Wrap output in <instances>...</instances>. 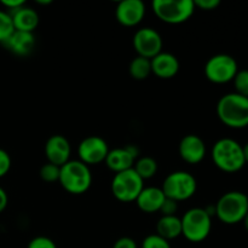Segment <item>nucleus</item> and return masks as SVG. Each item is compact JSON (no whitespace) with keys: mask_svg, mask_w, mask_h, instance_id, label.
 I'll return each instance as SVG.
<instances>
[{"mask_svg":"<svg viewBox=\"0 0 248 248\" xmlns=\"http://www.w3.org/2000/svg\"><path fill=\"white\" fill-rule=\"evenodd\" d=\"M152 6L159 19L169 24L188 21L196 9L194 0H154Z\"/></svg>","mask_w":248,"mask_h":248,"instance_id":"nucleus-6","label":"nucleus"},{"mask_svg":"<svg viewBox=\"0 0 248 248\" xmlns=\"http://www.w3.org/2000/svg\"><path fill=\"white\" fill-rule=\"evenodd\" d=\"M60 166H56V165L50 164V162H46L40 169V178L44 182H47V183L58 182V179H60Z\"/></svg>","mask_w":248,"mask_h":248,"instance_id":"nucleus-24","label":"nucleus"},{"mask_svg":"<svg viewBox=\"0 0 248 248\" xmlns=\"http://www.w3.org/2000/svg\"><path fill=\"white\" fill-rule=\"evenodd\" d=\"M181 220L182 235L194 244L205 241L212 229V217L205 208H190L184 213Z\"/></svg>","mask_w":248,"mask_h":248,"instance_id":"nucleus-5","label":"nucleus"},{"mask_svg":"<svg viewBox=\"0 0 248 248\" xmlns=\"http://www.w3.org/2000/svg\"><path fill=\"white\" fill-rule=\"evenodd\" d=\"M242 222H244L245 229H246L247 232H248V213H247V215H246V217L244 218V220H242Z\"/></svg>","mask_w":248,"mask_h":248,"instance_id":"nucleus-36","label":"nucleus"},{"mask_svg":"<svg viewBox=\"0 0 248 248\" xmlns=\"http://www.w3.org/2000/svg\"><path fill=\"white\" fill-rule=\"evenodd\" d=\"M70 143L64 136L53 135L46 140L45 143V155L47 157V162L56 165V166H63L65 162L69 161Z\"/></svg>","mask_w":248,"mask_h":248,"instance_id":"nucleus-14","label":"nucleus"},{"mask_svg":"<svg viewBox=\"0 0 248 248\" xmlns=\"http://www.w3.org/2000/svg\"><path fill=\"white\" fill-rule=\"evenodd\" d=\"M138 148L136 145H126V147L115 148L109 150L106 157V165L109 170L115 173L126 171V170L133 169L136 157L138 156Z\"/></svg>","mask_w":248,"mask_h":248,"instance_id":"nucleus-12","label":"nucleus"},{"mask_svg":"<svg viewBox=\"0 0 248 248\" xmlns=\"http://www.w3.org/2000/svg\"><path fill=\"white\" fill-rule=\"evenodd\" d=\"M211 154L216 166L228 173L240 171L246 165L242 145L232 138L218 140L213 144Z\"/></svg>","mask_w":248,"mask_h":248,"instance_id":"nucleus-2","label":"nucleus"},{"mask_svg":"<svg viewBox=\"0 0 248 248\" xmlns=\"http://www.w3.org/2000/svg\"><path fill=\"white\" fill-rule=\"evenodd\" d=\"M15 31L12 18L7 11L0 10V43L4 44Z\"/></svg>","mask_w":248,"mask_h":248,"instance_id":"nucleus-23","label":"nucleus"},{"mask_svg":"<svg viewBox=\"0 0 248 248\" xmlns=\"http://www.w3.org/2000/svg\"><path fill=\"white\" fill-rule=\"evenodd\" d=\"M177 210H178V202L166 198L161 208H160V212L162 216H176Z\"/></svg>","mask_w":248,"mask_h":248,"instance_id":"nucleus-29","label":"nucleus"},{"mask_svg":"<svg viewBox=\"0 0 248 248\" xmlns=\"http://www.w3.org/2000/svg\"><path fill=\"white\" fill-rule=\"evenodd\" d=\"M133 170L143 181H145V179L153 178L156 174L157 162L156 160L150 156H142L137 161H135Z\"/></svg>","mask_w":248,"mask_h":248,"instance_id":"nucleus-22","label":"nucleus"},{"mask_svg":"<svg viewBox=\"0 0 248 248\" xmlns=\"http://www.w3.org/2000/svg\"><path fill=\"white\" fill-rule=\"evenodd\" d=\"M142 248H171V244L157 234H152L143 240Z\"/></svg>","mask_w":248,"mask_h":248,"instance_id":"nucleus-26","label":"nucleus"},{"mask_svg":"<svg viewBox=\"0 0 248 248\" xmlns=\"http://www.w3.org/2000/svg\"><path fill=\"white\" fill-rule=\"evenodd\" d=\"M128 72L130 75L135 80H144L152 74V63L148 58L137 56L131 61L128 65Z\"/></svg>","mask_w":248,"mask_h":248,"instance_id":"nucleus-21","label":"nucleus"},{"mask_svg":"<svg viewBox=\"0 0 248 248\" xmlns=\"http://www.w3.org/2000/svg\"><path fill=\"white\" fill-rule=\"evenodd\" d=\"M215 207L220 222L228 225L237 224L248 213V196L241 191H228L220 196Z\"/></svg>","mask_w":248,"mask_h":248,"instance_id":"nucleus-4","label":"nucleus"},{"mask_svg":"<svg viewBox=\"0 0 248 248\" xmlns=\"http://www.w3.org/2000/svg\"><path fill=\"white\" fill-rule=\"evenodd\" d=\"M7 203H9V198H7L6 191L0 186V213L7 207Z\"/></svg>","mask_w":248,"mask_h":248,"instance_id":"nucleus-33","label":"nucleus"},{"mask_svg":"<svg viewBox=\"0 0 248 248\" xmlns=\"http://www.w3.org/2000/svg\"><path fill=\"white\" fill-rule=\"evenodd\" d=\"M217 115L230 128H245L248 126V97L236 92L227 93L217 103Z\"/></svg>","mask_w":248,"mask_h":248,"instance_id":"nucleus-1","label":"nucleus"},{"mask_svg":"<svg viewBox=\"0 0 248 248\" xmlns=\"http://www.w3.org/2000/svg\"><path fill=\"white\" fill-rule=\"evenodd\" d=\"M242 149H244L245 161H246V164H247V162H248V143H246L245 145H242Z\"/></svg>","mask_w":248,"mask_h":248,"instance_id":"nucleus-34","label":"nucleus"},{"mask_svg":"<svg viewBox=\"0 0 248 248\" xmlns=\"http://www.w3.org/2000/svg\"><path fill=\"white\" fill-rule=\"evenodd\" d=\"M232 82H234L235 92L236 93L248 97V69L239 70L236 75H235Z\"/></svg>","mask_w":248,"mask_h":248,"instance_id":"nucleus-25","label":"nucleus"},{"mask_svg":"<svg viewBox=\"0 0 248 248\" xmlns=\"http://www.w3.org/2000/svg\"><path fill=\"white\" fill-rule=\"evenodd\" d=\"M194 5L195 7H200L205 11H210L219 6L220 0H194Z\"/></svg>","mask_w":248,"mask_h":248,"instance_id":"nucleus-30","label":"nucleus"},{"mask_svg":"<svg viewBox=\"0 0 248 248\" xmlns=\"http://www.w3.org/2000/svg\"><path fill=\"white\" fill-rule=\"evenodd\" d=\"M133 47L138 56L152 60L162 51V38L157 31L150 27L138 29L133 35Z\"/></svg>","mask_w":248,"mask_h":248,"instance_id":"nucleus-10","label":"nucleus"},{"mask_svg":"<svg viewBox=\"0 0 248 248\" xmlns=\"http://www.w3.org/2000/svg\"><path fill=\"white\" fill-rule=\"evenodd\" d=\"M161 189L167 199L179 202L194 196L198 189V183L195 177L189 172L176 171L165 178Z\"/></svg>","mask_w":248,"mask_h":248,"instance_id":"nucleus-7","label":"nucleus"},{"mask_svg":"<svg viewBox=\"0 0 248 248\" xmlns=\"http://www.w3.org/2000/svg\"><path fill=\"white\" fill-rule=\"evenodd\" d=\"M38 4H41V5H47V4H51V2H52V0H38Z\"/></svg>","mask_w":248,"mask_h":248,"instance_id":"nucleus-35","label":"nucleus"},{"mask_svg":"<svg viewBox=\"0 0 248 248\" xmlns=\"http://www.w3.org/2000/svg\"><path fill=\"white\" fill-rule=\"evenodd\" d=\"M178 152L184 161L190 165H196L206 156L205 142L196 135H186L179 142Z\"/></svg>","mask_w":248,"mask_h":248,"instance_id":"nucleus-15","label":"nucleus"},{"mask_svg":"<svg viewBox=\"0 0 248 248\" xmlns=\"http://www.w3.org/2000/svg\"><path fill=\"white\" fill-rule=\"evenodd\" d=\"M27 248H57L55 241L50 237L46 236H36L28 244Z\"/></svg>","mask_w":248,"mask_h":248,"instance_id":"nucleus-27","label":"nucleus"},{"mask_svg":"<svg viewBox=\"0 0 248 248\" xmlns=\"http://www.w3.org/2000/svg\"><path fill=\"white\" fill-rule=\"evenodd\" d=\"M152 73L160 79H171L178 73L179 61L174 55L170 52H161L150 60Z\"/></svg>","mask_w":248,"mask_h":248,"instance_id":"nucleus-16","label":"nucleus"},{"mask_svg":"<svg viewBox=\"0 0 248 248\" xmlns=\"http://www.w3.org/2000/svg\"><path fill=\"white\" fill-rule=\"evenodd\" d=\"M113 248H138V247L135 240L131 239V237L128 236H124V237H120V239H118L115 242H114Z\"/></svg>","mask_w":248,"mask_h":248,"instance_id":"nucleus-31","label":"nucleus"},{"mask_svg":"<svg viewBox=\"0 0 248 248\" xmlns=\"http://www.w3.org/2000/svg\"><path fill=\"white\" fill-rule=\"evenodd\" d=\"M239 72V65L232 56L218 53L212 56L205 64V75L211 82L227 84L234 80Z\"/></svg>","mask_w":248,"mask_h":248,"instance_id":"nucleus-9","label":"nucleus"},{"mask_svg":"<svg viewBox=\"0 0 248 248\" xmlns=\"http://www.w3.org/2000/svg\"><path fill=\"white\" fill-rule=\"evenodd\" d=\"M166 200L164 191L157 186H147L143 188L138 198L136 199L138 208L145 213L160 212L162 203Z\"/></svg>","mask_w":248,"mask_h":248,"instance_id":"nucleus-17","label":"nucleus"},{"mask_svg":"<svg viewBox=\"0 0 248 248\" xmlns=\"http://www.w3.org/2000/svg\"><path fill=\"white\" fill-rule=\"evenodd\" d=\"M9 14L12 18L15 31L33 33L36 29V27H38L39 15L36 10L31 9V7L23 5L19 9L9 12Z\"/></svg>","mask_w":248,"mask_h":248,"instance_id":"nucleus-18","label":"nucleus"},{"mask_svg":"<svg viewBox=\"0 0 248 248\" xmlns=\"http://www.w3.org/2000/svg\"><path fill=\"white\" fill-rule=\"evenodd\" d=\"M144 188V181L133 169L115 173L111 181V193L121 202L136 201Z\"/></svg>","mask_w":248,"mask_h":248,"instance_id":"nucleus-8","label":"nucleus"},{"mask_svg":"<svg viewBox=\"0 0 248 248\" xmlns=\"http://www.w3.org/2000/svg\"><path fill=\"white\" fill-rule=\"evenodd\" d=\"M60 184L65 191L73 195L86 193L92 184L91 170L80 160H69L61 166Z\"/></svg>","mask_w":248,"mask_h":248,"instance_id":"nucleus-3","label":"nucleus"},{"mask_svg":"<svg viewBox=\"0 0 248 248\" xmlns=\"http://www.w3.org/2000/svg\"><path fill=\"white\" fill-rule=\"evenodd\" d=\"M4 45L15 55L28 56L35 46V38L33 33L15 31Z\"/></svg>","mask_w":248,"mask_h":248,"instance_id":"nucleus-19","label":"nucleus"},{"mask_svg":"<svg viewBox=\"0 0 248 248\" xmlns=\"http://www.w3.org/2000/svg\"><path fill=\"white\" fill-rule=\"evenodd\" d=\"M11 169V157L6 150L0 148V178L7 174Z\"/></svg>","mask_w":248,"mask_h":248,"instance_id":"nucleus-28","label":"nucleus"},{"mask_svg":"<svg viewBox=\"0 0 248 248\" xmlns=\"http://www.w3.org/2000/svg\"><path fill=\"white\" fill-rule=\"evenodd\" d=\"M109 150L110 149L103 138L99 136H89L80 142L78 155L80 161L90 166L106 161Z\"/></svg>","mask_w":248,"mask_h":248,"instance_id":"nucleus-11","label":"nucleus"},{"mask_svg":"<svg viewBox=\"0 0 248 248\" xmlns=\"http://www.w3.org/2000/svg\"><path fill=\"white\" fill-rule=\"evenodd\" d=\"M1 5L9 10L7 12H12L26 5V2H24V0H1Z\"/></svg>","mask_w":248,"mask_h":248,"instance_id":"nucleus-32","label":"nucleus"},{"mask_svg":"<svg viewBox=\"0 0 248 248\" xmlns=\"http://www.w3.org/2000/svg\"><path fill=\"white\" fill-rule=\"evenodd\" d=\"M115 16L123 26H137L145 16V4L142 0H123L116 5Z\"/></svg>","mask_w":248,"mask_h":248,"instance_id":"nucleus-13","label":"nucleus"},{"mask_svg":"<svg viewBox=\"0 0 248 248\" xmlns=\"http://www.w3.org/2000/svg\"><path fill=\"white\" fill-rule=\"evenodd\" d=\"M156 234L167 241L182 235V220L177 216H161L156 224Z\"/></svg>","mask_w":248,"mask_h":248,"instance_id":"nucleus-20","label":"nucleus"}]
</instances>
